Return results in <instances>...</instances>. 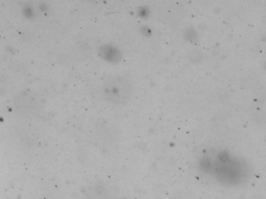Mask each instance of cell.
<instances>
[{"label":"cell","instance_id":"cell-1","mask_svg":"<svg viewBox=\"0 0 266 199\" xmlns=\"http://www.w3.org/2000/svg\"><path fill=\"white\" fill-rule=\"evenodd\" d=\"M102 94L107 101L117 105H123L131 98L132 86L128 79L114 75L108 78L102 84Z\"/></svg>","mask_w":266,"mask_h":199},{"label":"cell","instance_id":"cell-2","mask_svg":"<svg viewBox=\"0 0 266 199\" xmlns=\"http://www.w3.org/2000/svg\"><path fill=\"white\" fill-rule=\"evenodd\" d=\"M15 105L18 112L24 115H34L42 108V100L31 92L20 93L15 99Z\"/></svg>","mask_w":266,"mask_h":199}]
</instances>
